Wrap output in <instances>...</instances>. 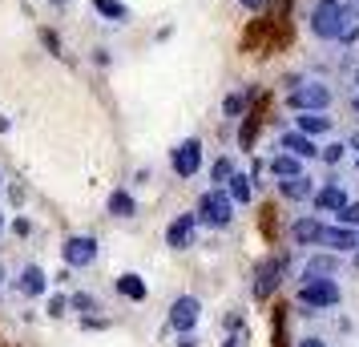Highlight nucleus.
I'll use <instances>...</instances> for the list:
<instances>
[{
    "label": "nucleus",
    "mask_w": 359,
    "mask_h": 347,
    "mask_svg": "<svg viewBox=\"0 0 359 347\" xmlns=\"http://www.w3.org/2000/svg\"><path fill=\"white\" fill-rule=\"evenodd\" d=\"M307 29L315 41H339L343 29H347V20H343V0H315L307 13Z\"/></svg>",
    "instance_id": "obj_1"
},
{
    "label": "nucleus",
    "mask_w": 359,
    "mask_h": 347,
    "mask_svg": "<svg viewBox=\"0 0 359 347\" xmlns=\"http://www.w3.org/2000/svg\"><path fill=\"white\" fill-rule=\"evenodd\" d=\"M331 101H335V89L327 81H307L303 77L299 85L287 89V105H291L294 114H327Z\"/></svg>",
    "instance_id": "obj_2"
},
{
    "label": "nucleus",
    "mask_w": 359,
    "mask_h": 347,
    "mask_svg": "<svg viewBox=\"0 0 359 347\" xmlns=\"http://www.w3.org/2000/svg\"><path fill=\"white\" fill-rule=\"evenodd\" d=\"M198 226H210V231H226L230 218H234V198L226 194V186H214L198 198Z\"/></svg>",
    "instance_id": "obj_3"
},
{
    "label": "nucleus",
    "mask_w": 359,
    "mask_h": 347,
    "mask_svg": "<svg viewBox=\"0 0 359 347\" xmlns=\"http://www.w3.org/2000/svg\"><path fill=\"white\" fill-rule=\"evenodd\" d=\"M299 303L315 307V311H331L343 303V291L335 279H315V283H299Z\"/></svg>",
    "instance_id": "obj_4"
},
{
    "label": "nucleus",
    "mask_w": 359,
    "mask_h": 347,
    "mask_svg": "<svg viewBox=\"0 0 359 347\" xmlns=\"http://www.w3.org/2000/svg\"><path fill=\"white\" fill-rule=\"evenodd\" d=\"M202 162H206V154H202V142L198 137H186V142H178V146L170 149V170L178 178H198Z\"/></svg>",
    "instance_id": "obj_5"
},
{
    "label": "nucleus",
    "mask_w": 359,
    "mask_h": 347,
    "mask_svg": "<svg viewBox=\"0 0 359 347\" xmlns=\"http://www.w3.org/2000/svg\"><path fill=\"white\" fill-rule=\"evenodd\" d=\"M97 238H89V234H69L65 243H61V259H65V266H73V271H81V266H93L97 263Z\"/></svg>",
    "instance_id": "obj_6"
},
{
    "label": "nucleus",
    "mask_w": 359,
    "mask_h": 347,
    "mask_svg": "<svg viewBox=\"0 0 359 347\" xmlns=\"http://www.w3.org/2000/svg\"><path fill=\"white\" fill-rule=\"evenodd\" d=\"M170 327L178 331H194L198 327V319H202V303H198V295H178L174 303H170Z\"/></svg>",
    "instance_id": "obj_7"
},
{
    "label": "nucleus",
    "mask_w": 359,
    "mask_h": 347,
    "mask_svg": "<svg viewBox=\"0 0 359 347\" xmlns=\"http://www.w3.org/2000/svg\"><path fill=\"white\" fill-rule=\"evenodd\" d=\"M194 238H198V215H194V210L178 215L170 226H165V247H174V250L194 247Z\"/></svg>",
    "instance_id": "obj_8"
},
{
    "label": "nucleus",
    "mask_w": 359,
    "mask_h": 347,
    "mask_svg": "<svg viewBox=\"0 0 359 347\" xmlns=\"http://www.w3.org/2000/svg\"><path fill=\"white\" fill-rule=\"evenodd\" d=\"M319 247L335 250V254H347V250H355V247H359V231H355V226H339V222H323Z\"/></svg>",
    "instance_id": "obj_9"
},
{
    "label": "nucleus",
    "mask_w": 359,
    "mask_h": 347,
    "mask_svg": "<svg viewBox=\"0 0 359 347\" xmlns=\"http://www.w3.org/2000/svg\"><path fill=\"white\" fill-rule=\"evenodd\" d=\"M339 275V254L335 250H319L303 263V283H315V279H335Z\"/></svg>",
    "instance_id": "obj_10"
},
{
    "label": "nucleus",
    "mask_w": 359,
    "mask_h": 347,
    "mask_svg": "<svg viewBox=\"0 0 359 347\" xmlns=\"http://www.w3.org/2000/svg\"><path fill=\"white\" fill-rule=\"evenodd\" d=\"M283 275H287V259H266L259 266V279H255V295L259 299L275 295V287L283 283Z\"/></svg>",
    "instance_id": "obj_11"
},
{
    "label": "nucleus",
    "mask_w": 359,
    "mask_h": 347,
    "mask_svg": "<svg viewBox=\"0 0 359 347\" xmlns=\"http://www.w3.org/2000/svg\"><path fill=\"white\" fill-rule=\"evenodd\" d=\"M311 206H315L319 215H335V210L347 206V194H343L339 182H327V186H319V190L311 194Z\"/></svg>",
    "instance_id": "obj_12"
},
{
    "label": "nucleus",
    "mask_w": 359,
    "mask_h": 347,
    "mask_svg": "<svg viewBox=\"0 0 359 347\" xmlns=\"http://www.w3.org/2000/svg\"><path fill=\"white\" fill-rule=\"evenodd\" d=\"M278 149L283 154H294V158H319V146H315V137H307V133H299V130H287L283 137H278Z\"/></svg>",
    "instance_id": "obj_13"
},
{
    "label": "nucleus",
    "mask_w": 359,
    "mask_h": 347,
    "mask_svg": "<svg viewBox=\"0 0 359 347\" xmlns=\"http://www.w3.org/2000/svg\"><path fill=\"white\" fill-rule=\"evenodd\" d=\"M278 194L287 202H311L315 194V182H311L307 174H294V178H278Z\"/></svg>",
    "instance_id": "obj_14"
},
{
    "label": "nucleus",
    "mask_w": 359,
    "mask_h": 347,
    "mask_svg": "<svg viewBox=\"0 0 359 347\" xmlns=\"http://www.w3.org/2000/svg\"><path fill=\"white\" fill-rule=\"evenodd\" d=\"M294 130L307 133V137H323V133L335 130V117L331 114H299L294 117Z\"/></svg>",
    "instance_id": "obj_15"
},
{
    "label": "nucleus",
    "mask_w": 359,
    "mask_h": 347,
    "mask_svg": "<svg viewBox=\"0 0 359 347\" xmlns=\"http://www.w3.org/2000/svg\"><path fill=\"white\" fill-rule=\"evenodd\" d=\"M319 234H323V222H319V218H311V215L294 218V226H291L294 247H315V243H319Z\"/></svg>",
    "instance_id": "obj_16"
},
{
    "label": "nucleus",
    "mask_w": 359,
    "mask_h": 347,
    "mask_svg": "<svg viewBox=\"0 0 359 347\" xmlns=\"http://www.w3.org/2000/svg\"><path fill=\"white\" fill-rule=\"evenodd\" d=\"M17 287L25 291V295H45V291H49V275H45V271H41L36 263H29L25 271H20Z\"/></svg>",
    "instance_id": "obj_17"
},
{
    "label": "nucleus",
    "mask_w": 359,
    "mask_h": 347,
    "mask_svg": "<svg viewBox=\"0 0 359 347\" xmlns=\"http://www.w3.org/2000/svg\"><path fill=\"white\" fill-rule=\"evenodd\" d=\"M105 210H109L114 218H133L137 215V198H133L130 190H114L109 202H105Z\"/></svg>",
    "instance_id": "obj_18"
},
{
    "label": "nucleus",
    "mask_w": 359,
    "mask_h": 347,
    "mask_svg": "<svg viewBox=\"0 0 359 347\" xmlns=\"http://www.w3.org/2000/svg\"><path fill=\"white\" fill-rule=\"evenodd\" d=\"M266 170H271L275 178H294V174H303V158H294V154H283V149H278Z\"/></svg>",
    "instance_id": "obj_19"
},
{
    "label": "nucleus",
    "mask_w": 359,
    "mask_h": 347,
    "mask_svg": "<svg viewBox=\"0 0 359 347\" xmlns=\"http://www.w3.org/2000/svg\"><path fill=\"white\" fill-rule=\"evenodd\" d=\"M226 194L234 198V206H246V202L255 198V186H250V178H246V174H238V170H234V174L226 178Z\"/></svg>",
    "instance_id": "obj_20"
},
{
    "label": "nucleus",
    "mask_w": 359,
    "mask_h": 347,
    "mask_svg": "<svg viewBox=\"0 0 359 347\" xmlns=\"http://www.w3.org/2000/svg\"><path fill=\"white\" fill-rule=\"evenodd\" d=\"M93 13L101 20H109V25H126L130 20V8L121 4V0H93Z\"/></svg>",
    "instance_id": "obj_21"
},
{
    "label": "nucleus",
    "mask_w": 359,
    "mask_h": 347,
    "mask_svg": "<svg viewBox=\"0 0 359 347\" xmlns=\"http://www.w3.org/2000/svg\"><path fill=\"white\" fill-rule=\"evenodd\" d=\"M117 291L126 299H137V303H142V299H146V279H142V275H121V279H117Z\"/></svg>",
    "instance_id": "obj_22"
},
{
    "label": "nucleus",
    "mask_w": 359,
    "mask_h": 347,
    "mask_svg": "<svg viewBox=\"0 0 359 347\" xmlns=\"http://www.w3.org/2000/svg\"><path fill=\"white\" fill-rule=\"evenodd\" d=\"M343 154H347V142H327V146H319V162L323 165H339Z\"/></svg>",
    "instance_id": "obj_23"
},
{
    "label": "nucleus",
    "mask_w": 359,
    "mask_h": 347,
    "mask_svg": "<svg viewBox=\"0 0 359 347\" xmlns=\"http://www.w3.org/2000/svg\"><path fill=\"white\" fill-rule=\"evenodd\" d=\"M335 222H339V226H355L359 231V202H347L343 210H335Z\"/></svg>",
    "instance_id": "obj_24"
},
{
    "label": "nucleus",
    "mask_w": 359,
    "mask_h": 347,
    "mask_svg": "<svg viewBox=\"0 0 359 347\" xmlns=\"http://www.w3.org/2000/svg\"><path fill=\"white\" fill-rule=\"evenodd\" d=\"M243 109H246V93H226L222 114H226V117H243Z\"/></svg>",
    "instance_id": "obj_25"
},
{
    "label": "nucleus",
    "mask_w": 359,
    "mask_h": 347,
    "mask_svg": "<svg viewBox=\"0 0 359 347\" xmlns=\"http://www.w3.org/2000/svg\"><path fill=\"white\" fill-rule=\"evenodd\" d=\"M69 307H73V311H97V299L93 295H85V291H77V295H69Z\"/></svg>",
    "instance_id": "obj_26"
},
{
    "label": "nucleus",
    "mask_w": 359,
    "mask_h": 347,
    "mask_svg": "<svg viewBox=\"0 0 359 347\" xmlns=\"http://www.w3.org/2000/svg\"><path fill=\"white\" fill-rule=\"evenodd\" d=\"M210 174H214V182H218V186H226V178L234 174V162H230V154H226V158H218V162H214V170H210Z\"/></svg>",
    "instance_id": "obj_27"
},
{
    "label": "nucleus",
    "mask_w": 359,
    "mask_h": 347,
    "mask_svg": "<svg viewBox=\"0 0 359 347\" xmlns=\"http://www.w3.org/2000/svg\"><path fill=\"white\" fill-rule=\"evenodd\" d=\"M41 41H45V49H49L53 57H65V53H61V41H57V33H53V29H41Z\"/></svg>",
    "instance_id": "obj_28"
},
{
    "label": "nucleus",
    "mask_w": 359,
    "mask_h": 347,
    "mask_svg": "<svg viewBox=\"0 0 359 347\" xmlns=\"http://www.w3.org/2000/svg\"><path fill=\"white\" fill-rule=\"evenodd\" d=\"M65 307H69L65 295H53V299H49V315H65Z\"/></svg>",
    "instance_id": "obj_29"
},
{
    "label": "nucleus",
    "mask_w": 359,
    "mask_h": 347,
    "mask_svg": "<svg viewBox=\"0 0 359 347\" xmlns=\"http://www.w3.org/2000/svg\"><path fill=\"white\" fill-rule=\"evenodd\" d=\"M13 234L29 238V234H33V222H29V218H17V222H13Z\"/></svg>",
    "instance_id": "obj_30"
},
{
    "label": "nucleus",
    "mask_w": 359,
    "mask_h": 347,
    "mask_svg": "<svg viewBox=\"0 0 359 347\" xmlns=\"http://www.w3.org/2000/svg\"><path fill=\"white\" fill-rule=\"evenodd\" d=\"M109 61H114L109 49H93V65H97V69H109Z\"/></svg>",
    "instance_id": "obj_31"
},
{
    "label": "nucleus",
    "mask_w": 359,
    "mask_h": 347,
    "mask_svg": "<svg viewBox=\"0 0 359 347\" xmlns=\"http://www.w3.org/2000/svg\"><path fill=\"white\" fill-rule=\"evenodd\" d=\"M238 4H243L246 13H262L266 8V0H238Z\"/></svg>",
    "instance_id": "obj_32"
},
{
    "label": "nucleus",
    "mask_w": 359,
    "mask_h": 347,
    "mask_svg": "<svg viewBox=\"0 0 359 347\" xmlns=\"http://www.w3.org/2000/svg\"><path fill=\"white\" fill-rule=\"evenodd\" d=\"M178 347H198L194 331H182V335H178Z\"/></svg>",
    "instance_id": "obj_33"
},
{
    "label": "nucleus",
    "mask_w": 359,
    "mask_h": 347,
    "mask_svg": "<svg viewBox=\"0 0 359 347\" xmlns=\"http://www.w3.org/2000/svg\"><path fill=\"white\" fill-rule=\"evenodd\" d=\"M85 327L97 331V327H109V323H105V319H97V315H85Z\"/></svg>",
    "instance_id": "obj_34"
},
{
    "label": "nucleus",
    "mask_w": 359,
    "mask_h": 347,
    "mask_svg": "<svg viewBox=\"0 0 359 347\" xmlns=\"http://www.w3.org/2000/svg\"><path fill=\"white\" fill-rule=\"evenodd\" d=\"M299 347H327V339H319V335H307V339H299Z\"/></svg>",
    "instance_id": "obj_35"
},
{
    "label": "nucleus",
    "mask_w": 359,
    "mask_h": 347,
    "mask_svg": "<svg viewBox=\"0 0 359 347\" xmlns=\"http://www.w3.org/2000/svg\"><path fill=\"white\" fill-rule=\"evenodd\" d=\"M347 149H355V154H359V133H351V142H347Z\"/></svg>",
    "instance_id": "obj_36"
},
{
    "label": "nucleus",
    "mask_w": 359,
    "mask_h": 347,
    "mask_svg": "<svg viewBox=\"0 0 359 347\" xmlns=\"http://www.w3.org/2000/svg\"><path fill=\"white\" fill-rule=\"evenodd\" d=\"M351 85H355V93H359V65L351 69Z\"/></svg>",
    "instance_id": "obj_37"
},
{
    "label": "nucleus",
    "mask_w": 359,
    "mask_h": 347,
    "mask_svg": "<svg viewBox=\"0 0 359 347\" xmlns=\"http://www.w3.org/2000/svg\"><path fill=\"white\" fill-rule=\"evenodd\" d=\"M8 125H13V121H8V117H4V114H0V133H4V130H8Z\"/></svg>",
    "instance_id": "obj_38"
},
{
    "label": "nucleus",
    "mask_w": 359,
    "mask_h": 347,
    "mask_svg": "<svg viewBox=\"0 0 359 347\" xmlns=\"http://www.w3.org/2000/svg\"><path fill=\"white\" fill-rule=\"evenodd\" d=\"M53 8H69V0H49Z\"/></svg>",
    "instance_id": "obj_39"
},
{
    "label": "nucleus",
    "mask_w": 359,
    "mask_h": 347,
    "mask_svg": "<svg viewBox=\"0 0 359 347\" xmlns=\"http://www.w3.org/2000/svg\"><path fill=\"white\" fill-rule=\"evenodd\" d=\"M351 109H355V114H359V93H355V97H351Z\"/></svg>",
    "instance_id": "obj_40"
},
{
    "label": "nucleus",
    "mask_w": 359,
    "mask_h": 347,
    "mask_svg": "<svg viewBox=\"0 0 359 347\" xmlns=\"http://www.w3.org/2000/svg\"><path fill=\"white\" fill-rule=\"evenodd\" d=\"M222 347H238V339H226V343H222Z\"/></svg>",
    "instance_id": "obj_41"
},
{
    "label": "nucleus",
    "mask_w": 359,
    "mask_h": 347,
    "mask_svg": "<svg viewBox=\"0 0 359 347\" xmlns=\"http://www.w3.org/2000/svg\"><path fill=\"white\" fill-rule=\"evenodd\" d=\"M0 231H4V210H0Z\"/></svg>",
    "instance_id": "obj_42"
},
{
    "label": "nucleus",
    "mask_w": 359,
    "mask_h": 347,
    "mask_svg": "<svg viewBox=\"0 0 359 347\" xmlns=\"http://www.w3.org/2000/svg\"><path fill=\"white\" fill-rule=\"evenodd\" d=\"M355 170H359V154H355Z\"/></svg>",
    "instance_id": "obj_43"
},
{
    "label": "nucleus",
    "mask_w": 359,
    "mask_h": 347,
    "mask_svg": "<svg viewBox=\"0 0 359 347\" xmlns=\"http://www.w3.org/2000/svg\"><path fill=\"white\" fill-rule=\"evenodd\" d=\"M0 186H4V174H0Z\"/></svg>",
    "instance_id": "obj_44"
},
{
    "label": "nucleus",
    "mask_w": 359,
    "mask_h": 347,
    "mask_svg": "<svg viewBox=\"0 0 359 347\" xmlns=\"http://www.w3.org/2000/svg\"><path fill=\"white\" fill-rule=\"evenodd\" d=\"M0 279H4V271H0Z\"/></svg>",
    "instance_id": "obj_45"
},
{
    "label": "nucleus",
    "mask_w": 359,
    "mask_h": 347,
    "mask_svg": "<svg viewBox=\"0 0 359 347\" xmlns=\"http://www.w3.org/2000/svg\"><path fill=\"white\" fill-rule=\"evenodd\" d=\"M355 266H359V259H355Z\"/></svg>",
    "instance_id": "obj_46"
}]
</instances>
